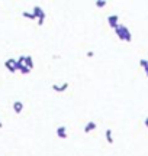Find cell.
Here are the masks:
<instances>
[{
	"label": "cell",
	"instance_id": "8",
	"mask_svg": "<svg viewBox=\"0 0 148 156\" xmlns=\"http://www.w3.org/2000/svg\"><path fill=\"white\" fill-rule=\"evenodd\" d=\"M94 129H96V123L89 121V123H87V126L84 127V131H86V133H89V131H92V130H94Z\"/></svg>",
	"mask_w": 148,
	"mask_h": 156
},
{
	"label": "cell",
	"instance_id": "3",
	"mask_svg": "<svg viewBox=\"0 0 148 156\" xmlns=\"http://www.w3.org/2000/svg\"><path fill=\"white\" fill-rule=\"evenodd\" d=\"M68 85H70L68 82H64L61 87H58L57 84H54V85H52V90H54V91H58V93H63V91H65V90L68 88Z\"/></svg>",
	"mask_w": 148,
	"mask_h": 156
},
{
	"label": "cell",
	"instance_id": "7",
	"mask_svg": "<svg viewBox=\"0 0 148 156\" xmlns=\"http://www.w3.org/2000/svg\"><path fill=\"white\" fill-rule=\"evenodd\" d=\"M57 134H58V137H61V139H65V137H67V133H65V127H64V126L58 127V129H57Z\"/></svg>",
	"mask_w": 148,
	"mask_h": 156
},
{
	"label": "cell",
	"instance_id": "4",
	"mask_svg": "<svg viewBox=\"0 0 148 156\" xmlns=\"http://www.w3.org/2000/svg\"><path fill=\"white\" fill-rule=\"evenodd\" d=\"M32 12H34V15H35V18H41L42 15H45L44 13V10L39 7V6H35L34 9H32Z\"/></svg>",
	"mask_w": 148,
	"mask_h": 156
},
{
	"label": "cell",
	"instance_id": "9",
	"mask_svg": "<svg viewBox=\"0 0 148 156\" xmlns=\"http://www.w3.org/2000/svg\"><path fill=\"white\" fill-rule=\"evenodd\" d=\"M25 62H26V67H28L29 69L34 68V64H32V58H31V57H25Z\"/></svg>",
	"mask_w": 148,
	"mask_h": 156
},
{
	"label": "cell",
	"instance_id": "14",
	"mask_svg": "<svg viewBox=\"0 0 148 156\" xmlns=\"http://www.w3.org/2000/svg\"><path fill=\"white\" fill-rule=\"evenodd\" d=\"M147 126H148V119H147Z\"/></svg>",
	"mask_w": 148,
	"mask_h": 156
},
{
	"label": "cell",
	"instance_id": "1",
	"mask_svg": "<svg viewBox=\"0 0 148 156\" xmlns=\"http://www.w3.org/2000/svg\"><path fill=\"white\" fill-rule=\"evenodd\" d=\"M115 31H116V33L119 35V38H122V39H125V41H131V35H129V32H128L126 28H123V26H116Z\"/></svg>",
	"mask_w": 148,
	"mask_h": 156
},
{
	"label": "cell",
	"instance_id": "11",
	"mask_svg": "<svg viewBox=\"0 0 148 156\" xmlns=\"http://www.w3.org/2000/svg\"><path fill=\"white\" fill-rule=\"evenodd\" d=\"M106 139H107L109 143L113 142V139H112V131H110V130H106Z\"/></svg>",
	"mask_w": 148,
	"mask_h": 156
},
{
	"label": "cell",
	"instance_id": "13",
	"mask_svg": "<svg viewBox=\"0 0 148 156\" xmlns=\"http://www.w3.org/2000/svg\"><path fill=\"white\" fill-rule=\"evenodd\" d=\"M2 126H3V124H2V121H0V129H2Z\"/></svg>",
	"mask_w": 148,
	"mask_h": 156
},
{
	"label": "cell",
	"instance_id": "5",
	"mask_svg": "<svg viewBox=\"0 0 148 156\" xmlns=\"http://www.w3.org/2000/svg\"><path fill=\"white\" fill-rule=\"evenodd\" d=\"M107 22L112 28H116L118 26V16H109L107 18Z\"/></svg>",
	"mask_w": 148,
	"mask_h": 156
},
{
	"label": "cell",
	"instance_id": "2",
	"mask_svg": "<svg viewBox=\"0 0 148 156\" xmlns=\"http://www.w3.org/2000/svg\"><path fill=\"white\" fill-rule=\"evenodd\" d=\"M5 65H6V68H8L9 71H12V72H15V71L18 69V62H16L15 59H8Z\"/></svg>",
	"mask_w": 148,
	"mask_h": 156
},
{
	"label": "cell",
	"instance_id": "10",
	"mask_svg": "<svg viewBox=\"0 0 148 156\" xmlns=\"http://www.w3.org/2000/svg\"><path fill=\"white\" fill-rule=\"evenodd\" d=\"M22 15H23L25 18H28V19H32V20H35V19H36V18H35V15H34V13H29V12H23Z\"/></svg>",
	"mask_w": 148,
	"mask_h": 156
},
{
	"label": "cell",
	"instance_id": "12",
	"mask_svg": "<svg viewBox=\"0 0 148 156\" xmlns=\"http://www.w3.org/2000/svg\"><path fill=\"white\" fill-rule=\"evenodd\" d=\"M105 5H106V2H96V6L97 7H103Z\"/></svg>",
	"mask_w": 148,
	"mask_h": 156
},
{
	"label": "cell",
	"instance_id": "6",
	"mask_svg": "<svg viewBox=\"0 0 148 156\" xmlns=\"http://www.w3.org/2000/svg\"><path fill=\"white\" fill-rule=\"evenodd\" d=\"M13 110H15V113H21L23 110V104L21 101H15L13 103Z\"/></svg>",
	"mask_w": 148,
	"mask_h": 156
}]
</instances>
